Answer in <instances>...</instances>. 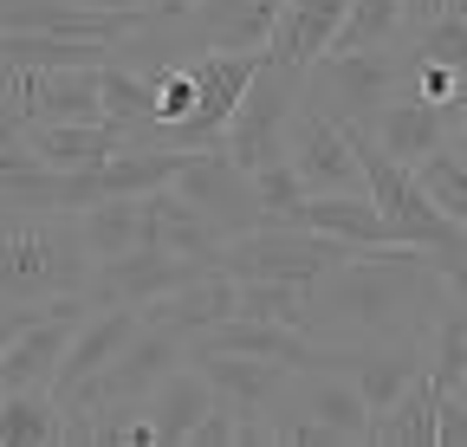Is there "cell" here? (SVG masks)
<instances>
[{
	"mask_svg": "<svg viewBox=\"0 0 467 447\" xmlns=\"http://www.w3.org/2000/svg\"><path fill=\"white\" fill-rule=\"evenodd\" d=\"M182 363H189V338H182V330H169V324H143L137 338L124 344V357H117L98 382H85L66 409H98V402H150V389H156V382H169Z\"/></svg>",
	"mask_w": 467,
	"mask_h": 447,
	"instance_id": "obj_6",
	"label": "cell"
},
{
	"mask_svg": "<svg viewBox=\"0 0 467 447\" xmlns=\"http://www.w3.org/2000/svg\"><path fill=\"white\" fill-rule=\"evenodd\" d=\"M279 14H285V0H202L189 14V33L202 46H227V52H266Z\"/></svg>",
	"mask_w": 467,
	"mask_h": 447,
	"instance_id": "obj_16",
	"label": "cell"
},
{
	"mask_svg": "<svg viewBox=\"0 0 467 447\" xmlns=\"http://www.w3.org/2000/svg\"><path fill=\"white\" fill-rule=\"evenodd\" d=\"M98 85H104V117L110 124H124L130 137H150L156 130V78L150 72L110 59V66H98Z\"/></svg>",
	"mask_w": 467,
	"mask_h": 447,
	"instance_id": "obj_23",
	"label": "cell"
},
{
	"mask_svg": "<svg viewBox=\"0 0 467 447\" xmlns=\"http://www.w3.org/2000/svg\"><path fill=\"white\" fill-rule=\"evenodd\" d=\"M78 7H104V14H130V7H143V0H78Z\"/></svg>",
	"mask_w": 467,
	"mask_h": 447,
	"instance_id": "obj_36",
	"label": "cell"
},
{
	"mask_svg": "<svg viewBox=\"0 0 467 447\" xmlns=\"http://www.w3.org/2000/svg\"><path fill=\"white\" fill-rule=\"evenodd\" d=\"M78 234L91 247V259H117L143 247V195H104L91 208H78Z\"/></svg>",
	"mask_w": 467,
	"mask_h": 447,
	"instance_id": "obj_22",
	"label": "cell"
},
{
	"mask_svg": "<svg viewBox=\"0 0 467 447\" xmlns=\"http://www.w3.org/2000/svg\"><path fill=\"white\" fill-rule=\"evenodd\" d=\"M234 311H241V279L221 272V266H208L202 279H189V286L162 292L156 305H143V324H169V330H182V338L195 344L202 330L227 324Z\"/></svg>",
	"mask_w": 467,
	"mask_h": 447,
	"instance_id": "obj_14",
	"label": "cell"
},
{
	"mask_svg": "<svg viewBox=\"0 0 467 447\" xmlns=\"http://www.w3.org/2000/svg\"><path fill=\"white\" fill-rule=\"evenodd\" d=\"M448 117H454V149H467V91L448 104Z\"/></svg>",
	"mask_w": 467,
	"mask_h": 447,
	"instance_id": "obj_35",
	"label": "cell"
},
{
	"mask_svg": "<svg viewBox=\"0 0 467 447\" xmlns=\"http://www.w3.org/2000/svg\"><path fill=\"white\" fill-rule=\"evenodd\" d=\"M429 376L441 382V389H454L461 376H467V305L448 292L441 299V311H435V324H429Z\"/></svg>",
	"mask_w": 467,
	"mask_h": 447,
	"instance_id": "obj_26",
	"label": "cell"
},
{
	"mask_svg": "<svg viewBox=\"0 0 467 447\" xmlns=\"http://www.w3.org/2000/svg\"><path fill=\"white\" fill-rule=\"evenodd\" d=\"M234 434H241V415H234L227 402H214L202 422H195V434H189V447H234Z\"/></svg>",
	"mask_w": 467,
	"mask_h": 447,
	"instance_id": "obj_30",
	"label": "cell"
},
{
	"mask_svg": "<svg viewBox=\"0 0 467 447\" xmlns=\"http://www.w3.org/2000/svg\"><path fill=\"white\" fill-rule=\"evenodd\" d=\"M46 311H52V299H46V305H26V299H0V357H7V344L20 338L26 324H39Z\"/></svg>",
	"mask_w": 467,
	"mask_h": 447,
	"instance_id": "obj_31",
	"label": "cell"
},
{
	"mask_svg": "<svg viewBox=\"0 0 467 447\" xmlns=\"http://www.w3.org/2000/svg\"><path fill=\"white\" fill-rule=\"evenodd\" d=\"M150 20V7L104 14L78 0H0V33H66V39H130Z\"/></svg>",
	"mask_w": 467,
	"mask_h": 447,
	"instance_id": "obj_11",
	"label": "cell"
},
{
	"mask_svg": "<svg viewBox=\"0 0 467 447\" xmlns=\"http://www.w3.org/2000/svg\"><path fill=\"white\" fill-rule=\"evenodd\" d=\"M137 330H143L137 305H91L78 318V330H72V344H66V363H58V376H52V396L72 402L85 382H98L117 357H124V344L137 338Z\"/></svg>",
	"mask_w": 467,
	"mask_h": 447,
	"instance_id": "obj_10",
	"label": "cell"
},
{
	"mask_svg": "<svg viewBox=\"0 0 467 447\" xmlns=\"http://www.w3.org/2000/svg\"><path fill=\"white\" fill-rule=\"evenodd\" d=\"M156 78V130H175V124H189L195 117V72H189V59H175V66H162V72H150Z\"/></svg>",
	"mask_w": 467,
	"mask_h": 447,
	"instance_id": "obj_28",
	"label": "cell"
},
{
	"mask_svg": "<svg viewBox=\"0 0 467 447\" xmlns=\"http://www.w3.org/2000/svg\"><path fill=\"white\" fill-rule=\"evenodd\" d=\"M454 14H467V0H454Z\"/></svg>",
	"mask_w": 467,
	"mask_h": 447,
	"instance_id": "obj_37",
	"label": "cell"
},
{
	"mask_svg": "<svg viewBox=\"0 0 467 447\" xmlns=\"http://www.w3.org/2000/svg\"><path fill=\"white\" fill-rule=\"evenodd\" d=\"M208 259H189V253H169V247H130L117 259H98L91 279H85V299L91 305H156L162 292L189 286V279H202Z\"/></svg>",
	"mask_w": 467,
	"mask_h": 447,
	"instance_id": "obj_8",
	"label": "cell"
},
{
	"mask_svg": "<svg viewBox=\"0 0 467 447\" xmlns=\"http://www.w3.org/2000/svg\"><path fill=\"white\" fill-rule=\"evenodd\" d=\"M409 85V52H325V59L299 78V104L325 110L337 124H377V110Z\"/></svg>",
	"mask_w": 467,
	"mask_h": 447,
	"instance_id": "obj_3",
	"label": "cell"
},
{
	"mask_svg": "<svg viewBox=\"0 0 467 447\" xmlns=\"http://www.w3.org/2000/svg\"><path fill=\"white\" fill-rule=\"evenodd\" d=\"M234 318H266V324L312 330V286H292V279H241V311Z\"/></svg>",
	"mask_w": 467,
	"mask_h": 447,
	"instance_id": "obj_25",
	"label": "cell"
},
{
	"mask_svg": "<svg viewBox=\"0 0 467 447\" xmlns=\"http://www.w3.org/2000/svg\"><path fill=\"white\" fill-rule=\"evenodd\" d=\"M292 220L331 234V240H344V247H396L389 220H383V208L370 195H306V208L292 214Z\"/></svg>",
	"mask_w": 467,
	"mask_h": 447,
	"instance_id": "obj_17",
	"label": "cell"
},
{
	"mask_svg": "<svg viewBox=\"0 0 467 447\" xmlns=\"http://www.w3.org/2000/svg\"><path fill=\"white\" fill-rule=\"evenodd\" d=\"M448 286L422 247H358L312 286V338L318 344H377V338H429Z\"/></svg>",
	"mask_w": 467,
	"mask_h": 447,
	"instance_id": "obj_1",
	"label": "cell"
},
{
	"mask_svg": "<svg viewBox=\"0 0 467 447\" xmlns=\"http://www.w3.org/2000/svg\"><path fill=\"white\" fill-rule=\"evenodd\" d=\"M435 422H441V382L422 370V376L370 422V441H377V447H435Z\"/></svg>",
	"mask_w": 467,
	"mask_h": 447,
	"instance_id": "obj_21",
	"label": "cell"
},
{
	"mask_svg": "<svg viewBox=\"0 0 467 447\" xmlns=\"http://www.w3.org/2000/svg\"><path fill=\"white\" fill-rule=\"evenodd\" d=\"M0 447H66V402L52 389H0Z\"/></svg>",
	"mask_w": 467,
	"mask_h": 447,
	"instance_id": "obj_20",
	"label": "cell"
},
{
	"mask_svg": "<svg viewBox=\"0 0 467 447\" xmlns=\"http://www.w3.org/2000/svg\"><path fill=\"white\" fill-rule=\"evenodd\" d=\"M358 247H344L318 228H299V220H260L254 234L221 247V272L234 279H292V286H318L331 266H344Z\"/></svg>",
	"mask_w": 467,
	"mask_h": 447,
	"instance_id": "obj_4",
	"label": "cell"
},
{
	"mask_svg": "<svg viewBox=\"0 0 467 447\" xmlns=\"http://www.w3.org/2000/svg\"><path fill=\"white\" fill-rule=\"evenodd\" d=\"M370 137H377L396 162H409V169H416L422 156H435L441 143H454V117H448V104H429L422 91H409V85H402V91L377 110Z\"/></svg>",
	"mask_w": 467,
	"mask_h": 447,
	"instance_id": "obj_13",
	"label": "cell"
},
{
	"mask_svg": "<svg viewBox=\"0 0 467 447\" xmlns=\"http://www.w3.org/2000/svg\"><path fill=\"white\" fill-rule=\"evenodd\" d=\"M254 182H260V208H266V220H292V214L306 208V195H312V188L299 182V169H292V156L273 162V169H260Z\"/></svg>",
	"mask_w": 467,
	"mask_h": 447,
	"instance_id": "obj_29",
	"label": "cell"
},
{
	"mask_svg": "<svg viewBox=\"0 0 467 447\" xmlns=\"http://www.w3.org/2000/svg\"><path fill=\"white\" fill-rule=\"evenodd\" d=\"M416 182L429 188V201H435L441 214H454L461 228H467V149L441 143L435 156H422V162H416Z\"/></svg>",
	"mask_w": 467,
	"mask_h": 447,
	"instance_id": "obj_27",
	"label": "cell"
},
{
	"mask_svg": "<svg viewBox=\"0 0 467 447\" xmlns=\"http://www.w3.org/2000/svg\"><path fill=\"white\" fill-rule=\"evenodd\" d=\"M344 14H350V0H285V14H279V26H273V39H266V59L306 78L325 52H331Z\"/></svg>",
	"mask_w": 467,
	"mask_h": 447,
	"instance_id": "obj_15",
	"label": "cell"
},
{
	"mask_svg": "<svg viewBox=\"0 0 467 447\" xmlns=\"http://www.w3.org/2000/svg\"><path fill=\"white\" fill-rule=\"evenodd\" d=\"M189 363L214 382V396L234 409V415H273V402L285 396V363H266V357H241V350H189Z\"/></svg>",
	"mask_w": 467,
	"mask_h": 447,
	"instance_id": "obj_12",
	"label": "cell"
},
{
	"mask_svg": "<svg viewBox=\"0 0 467 447\" xmlns=\"http://www.w3.org/2000/svg\"><path fill=\"white\" fill-rule=\"evenodd\" d=\"M175 188H182V195L214 220L221 240H241V234H254L260 220H266V208H260V182H254L221 143H214V149H195V156H189V169L175 176Z\"/></svg>",
	"mask_w": 467,
	"mask_h": 447,
	"instance_id": "obj_7",
	"label": "cell"
},
{
	"mask_svg": "<svg viewBox=\"0 0 467 447\" xmlns=\"http://www.w3.org/2000/svg\"><path fill=\"white\" fill-rule=\"evenodd\" d=\"M189 156L195 149H169V143H124L117 156H104L98 169H104V195H150V188H169L175 176L189 169Z\"/></svg>",
	"mask_w": 467,
	"mask_h": 447,
	"instance_id": "obj_19",
	"label": "cell"
},
{
	"mask_svg": "<svg viewBox=\"0 0 467 447\" xmlns=\"http://www.w3.org/2000/svg\"><path fill=\"white\" fill-rule=\"evenodd\" d=\"M402 39H409L402 0H350L331 52H383V46H402Z\"/></svg>",
	"mask_w": 467,
	"mask_h": 447,
	"instance_id": "obj_24",
	"label": "cell"
},
{
	"mask_svg": "<svg viewBox=\"0 0 467 447\" xmlns=\"http://www.w3.org/2000/svg\"><path fill=\"white\" fill-rule=\"evenodd\" d=\"M285 156H292V169H299V182H306L312 195H370L364 162H358V149H350L344 124L325 117V110H306V104H299Z\"/></svg>",
	"mask_w": 467,
	"mask_h": 447,
	"instance_id": "obj_9",
	"label": "cell"
},
{
	"mask_svg": "<svg viewBox=\"0 0 467 447\" xmlns=\"http://www.w3.org/2000/svg\"><path fill=\"white\" fill-rule=\"evenodd\" d=\"M143 7H150L156 20H189V14L202 7V0H143Z\"/></svg>",
	"mask_w": 467,
	"mask_h": 447,
	"instance_id": "obj_34",
	"label": "cell"
},
{
	"mask_svg": "<svg viewBox=\"0 0 467 447\" xmlns=\"http://www.w3.org/2000/svg\"><path fill=\"white\" fill-rule=\"evenodd\" d=\"M91 247L78 234V214L58 208H0V299H66L85 292L91 279Z\"/></svg>",
	"mask_w": 467,
	"mask_h": 447,
	"instance_id": "obj_2",
	"label": "cell"
},
{
	"mask_svg": "<svg viewBox=\"0 0 467 447\" xmlns=\"http://www.w3.org/2000/svg\"><path fill=\"white\" fill-rule=\"evenodd\" d=\"M221 396H214V382L195 370V363H182L169 382H156L150 389V402H143V415L156 422V434H162V447H189V434H195V422L214 409Z\"/></svg>",
	"mask_w": 467,
	"mask_h": 447,
	"instance_id": "obj_18",
	"label": "cell"
},
{
	"mask_svg": "<svg viewBox=\"0 0 467 447\" xmlns=\"http://www.w3.org/2000/svg\"><path fill=\"white\" fill-rule=\"evenodd\" d=\"M435 259V272H441V286L467 305V247H441V253H429Z\"/></svg>",
	"mask_w": 467,
	"mask_h": 447,
	"instance_id": "obj_32",
	"label": "cell"
},
{
	"mask_svg": "<svg viewBox=\"0 0 467 447\" xmlns=\"http://www.w3.org/2000/svg\"><path fill=\"white\" fill-rule=\"evenodd\" d=\"M441 14H454V0H402L409 33H422V26H429V20H441Z\"/></svg>",
	"mask_w": 467,
	"mask_h": 447,
	"instance_id": "obj_33",
	"label": "cell"
},
{
	"mask_svg": "<svg viewBox=\"0 0 467 447\" xmlns=\"http://www.w3.org/2000/svg\"><path fill=\"white\" fill-rule=\"evenodd\" d=\"M292 117H299V72H285V66H260V78L247 85L241 110L227 117V137L221 149L241 162L247 176L273 169V162H285V143H292Z\"/></svg>",
	"mask_w": 467,
	"mask_h": 447,
	"instance_id": "obj_5",
	"label": "cell"
}]
</instances>
